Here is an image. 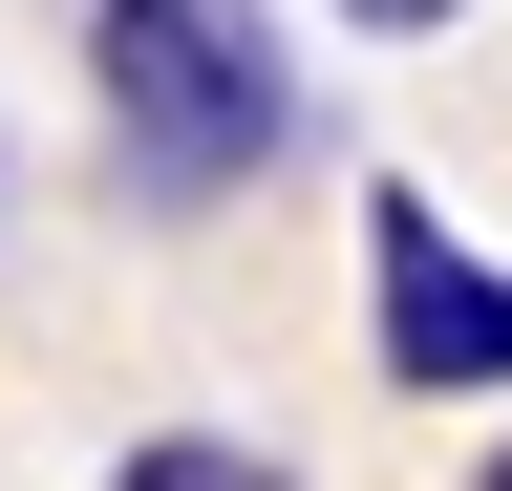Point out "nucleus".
Segmentation results:
<instances>
[{"mask_svg":"<svg viewBox=\"0 0 512 491\" xmlns=\"http://www.w3.org/2000/svg\"><path fill=\"white\" fill-rule=\"evenodd\" d=\"M86 107H107V171L150 214H214L299 150V65L256 0H86Z\"/></svg>","mask_w":512,"mask_h":491,"instance_id":"f257e3e1","label":"nucleus"},{"mask_svg":"<svg viewBox=\"0 0 512 491\" xmlns=\"http://www.w3.org/2000/svg\"><path fill=\"white\" fill-rule=\"evenodd\" d=\"M363 321H384V363H406V385H448V406L512 385V278H491L427 193H384V214H363Z\"/></svg>","mask_w":512,"mask_h":491,"instance_id":"f03ea898","label":"nucleus"},{"mask_svg":"<svg viewBox=\"0 0 512 491\" xmlns=\"http://www.w3.org/2000/svg\"><path fill=\"white\" fill-rule=\"evenodd\" d=\"M107 491H299V470H278V449H235V427H150Z\"/></svg>","mask_w":512,"mask_h":491,"instance_id":"7ed1b4c3","label":"nucleus"},{"mask_svg":"<svg viewBox=\"0 0 512 491\" xmlns=\"http://www.w3.org/2000/svg\"><path fill=\"white\" fill-rule=\"evenodd\" d=\"M342 22H384V43H406V22H470V0H342Z\"/></svg>","mask_w":512,"mask_h":491,"instance_id":"20e7f679","label":"nucleus"},{"mask_svg":"<svg viewBox=\"0 0 512 491\" xmlns=\"http://www.w3.org/2000/svg\"><path fill=\"white\" fill-rule=\"evenodd\" d=\"M491 491H512V449H491Z\"/></svg>","mask_w":512,"mask_h":491,"instance_id":"39448f33","label":"nucleus"}]
</instances>
